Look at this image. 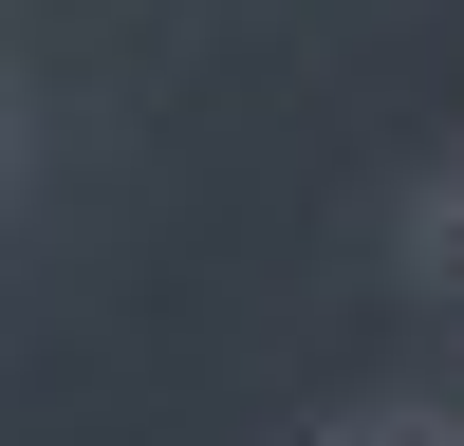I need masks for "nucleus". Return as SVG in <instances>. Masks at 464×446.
Returning a JSON list of instances; mask_svg holds the SVG:
<instances>
[{"label": "nucleus", "mask_w": 464, "mask_h": 446, "mask_svg": "<svg viewBox=\"0 0 464 446\" xmlns=\"http://www.w3.org/2000/svg\"><path fill=\"white\" fill-rule=\"evenodd\" d=\"M279 446H464V391H353V409H316Z\"/></svg>", "instance_id": "2"}, {"label": "nucleus", "mask_w": 464, "mask_h": 446, "mask_svg": "<svg viewBox=\"0 0 464 446\" xmlns=\"http://www.w3.org/2000/svg\"><path fill=\"white\" fill-rule=\"evenodd\" d=\"M391 279H409V297H428V316L464 334V131H446L428 168L391 186Z\"/></svg>", "instance_id": "1"}, {"label": "nucleus", "mask_w": 464, "mask_h": 446, "mask_svg": "<svg viewBox=\"0 0 464 446\" xmlns=\"http://www.w3.org/2000/svg\"><path fill=\"white\" fill-rule=\"evenodd\" d=\"M37 168V112H19V74H0V186H19Z\"/></svg>", "instance_id": "3"}]
</instances>
